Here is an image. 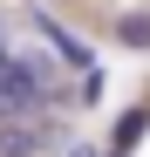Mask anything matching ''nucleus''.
<instances>
[{
  "label": "nucleus",
  "mask_w": 150,
  "mask_h": 157,
  "mask_svg": "<svg viewBox=\"0 0 150 157\" xmlns=\"http://www.w3.org/2000/svg\"><path fill=\"white\" fill-rule=\"evenodd\" d=\"M68 157H96V150H89V144H68Z\"/></svg>",
  "instance_id": "nucleus-4"
},
{
  "label": "nucleus",
  "mask_w": 150,
  "mask_h": 157,
  "mask_svg": "<svg viewBox=\"0 0 150 157\" xmlns=\"http://www.w3.org/2000/svg\"><path fill=\"white\" fill-rule=\"evenodd\" d=\"M116 41L137 48V55H150V14H116Z\"/></svg>",
  "instance_id": "nucleus-2"
},
{
  "label": "nucleus",
  "mask_w": 150,
  "mask_h": 157,
  "mask_svg": "<svg viewBox=\"0 0 150 157\" xmlns=\"http://www.w3.org/2000/svg\"><path fill=\"white\" fill-rule=\"evenodd\" d=\"M0 157H34V137L21 116H0Z\"/></svg>",
  "instance_id": "nucleus-1"
},
{
  "label": "nucleus",
  "mask_w": 150,
  "mask_h": 157,
  "mask_svg": "<svg viewBox=\"0 0 150 157\" xmlns=\"http://www.w3.org/2000/svg\"><path fill=\"white\" fill-rule=\"evenodd\" d=\"M7 48H14V41H7V14H0V55H7Z\"/></svg>",
  "instance_id": "nucleus-3"
}]
</instances>
